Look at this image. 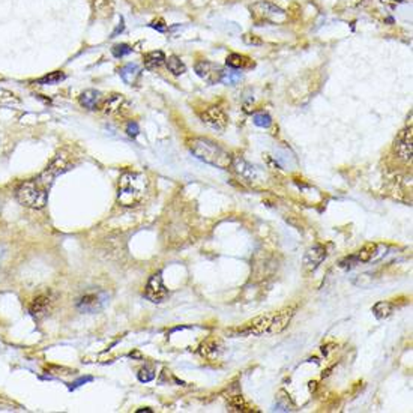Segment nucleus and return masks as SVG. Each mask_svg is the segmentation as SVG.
Returning <instances> with one entry per match:
<instances>
[{"mask_svg": "<svg viewBox=\"0 0 413 413\" xmlns=\"http://www.w3.org/2000/svg\"><path fill=\"white\" fill-rule=\"evenodd\" d=\"M295 316V308H284L281 311H276L272 314H265L260 317H255L254 320L248 321L242 329L241 334L247 335H271V334H279L284 331L292 317Z\"/></svg>", "mask_w": 413, "mask_h": 413, "instance_id": "obj_1", "label": "nucleus"}, {"mask_svg": "<svg viewBox=\"0 0 413 413\" xmlns=\"http://www.w3.org/2000/svg\"><path fill=\"white\" fill-rule=\"evenodd\" d=\"M189 150L200 161L221 170H229L233 157L220 144L207 138H192L189 141Z\"/></svg>", "mask_w": 413, "mask_h": 413, "instance_id": "obj_2", "label": "nucleus"}, {"mask_svg": "<svg viewBox=\"0 0 413 413\" xmlns=\"http://www.w3.org/2000/svg\"><path fill=\"white\" fill-rule=\"evenodd\" d=\"M147 181L140 173H123L119 179L117 202L125 207L137 206L144 199Z\"/></svg>", "mask_w": 413, "mask_h": 413, "instance_id": "obj_3", "label": "nucleus"}, {"mask_svg": "<svg viewBox=\"0 0 413 413\" xmlns=\"http://www.w3.org/2000/svg\"><path fill=\"white\" fill-rule=\"evenodd\" d=\"M48 186L39 178L30 179L17 188L15 197L20 205L30 209H44L48 200Z\"/></svg>", "mask_w": 413, "mask_h": 413, "instance_id": "obj_4", "label": "nucleus"}, {"mask_svg": "<svg viewBox=\"0 0 413 413\" xmlns=\"http://www.w3.org/2000/svg\"><path fill=\"white\" fill-rule=\"evenodd\" d=\"M251 14L254 20L258 23H282L286 21V12L269 2H257L251 6Z\"/></svg>", "mask_w": 413, "mask_h": 413, "instance_id": "obj_5", "label": "nucleus"}, {"mask_svg": "<svg viewBox=\"0 0 413 413\" xmlns=\"http://www.w3.org/2000/svg\"><path fill=\"white\" fill-rule=\"evenodd\" d=\"M231 168L234 170V173L245 182L250 185H257L263 182V173L258 167H255L253 164H250L248 161H245L241 157H236L231 160Z\"/></svg>", "mask_w": 413, "mask_h": 413, "instance_id": "obj_6", "label": "nucleus"}, {"mask_svg": "<svg viewBox=\"0 0 413 413\" xmlns=\"http://www.w3.org/2000/svg\"><path fill=\"white\" fill-rule=\"evenodd\" d=\"M413 128L412 125H409L407 128H404L397 138H395V152L397 155L404 161H412L413 155Z\"/></svg>", "mask_w": 413, "mask_h": 413, "instance_id": "obj_7", "label": "nucleus"}, {"mask_svg": "<svg viewBox=\"0 0 413 413\" xmlns=\"http://www.w3.org/2000/svg\"><path fill=\"white\" fill-rule=\"evenodd\" d=\"M144 296L149 299L150 302H155V303H161V302H164L167 299L168 290L162 282V276H161L160 272L154 274L149 278L146 290H144Z\"/></svg>", "mask_w": 413, "mask_h": 413, "instance_id": "obj_8", "label": "nucleus"}, {"mask_svg": "<svg viewBox=\"0 0 413 413\" xmlns=\"http://www.w3.org/2000/svg\"><path fill=\"white\" fill-rule=\"evenodd\" d=\"M200 117L202 120L209 125L210 128L213 129H224L229 123V117L226 115V112L218 107V105H210V107H206L202 113H200Z\"/></svg>", "mask_w": 413, "mask_h": 413, "instance_id": "obj_9", "label": "nucleus"}, {"mask_svg": "<svg viewBox=\"0 0 413 413\" xmlns=\"http://www.w3.org/2000/svg\"><path fill=\"white\" fill-rule=\"evenodd\" d=\"M195 74L205 80L209 84H216L221 81V77H223V71L224 68H221L220 65L216 63H212L209 60H202V62H197L195 67H194Z\"/></svg>", "mask_w": 413, "mask_h": 413, "instance_id": "obj_10", "label": "nucleus"}, {"mask_svg": "<svg viewBox=\"0 0 413 413\" xmlns=\"http://www.w3.org/2000/svg\"><path fill=\"white\" fill-rule=\"evenodd\" d=\"M67 170H68V161H67V158L63 155H57L54 160L50 162V165L47 167L46 170L41 173L39 179L50 188L53 185V182H54V179L59 175L65 173Z\"/></svg>", "mask_w": 413, "mask_h": 413, "instance_id": "obj_11", "label": "nucleus"}, {"mask_svg": "<svg viewBox=\"0 0 413 413\" xmlns=\"http://www.w3.org/2000/svg\"><path fill=\"white\" fill-rule=\"evenodd\" d=\"M108 296L105 293H89L77 302V308L83 313H96L105 307Z\"/></svg>", "mask_w": 413, "mask_h": 413, "instance_id": "obj_12", "label": "nucleus"}, {"mask_svg": "<svg viewBox=\"0 0 413 413\" xmlns=\"http://www.w3.org/2000/svg\"><path fill=\"white\" fill-rule=\"evenodd\" d=\"M326 255H328V253H326L324 247L314 245L313 248H310L305 253V255H303V268L307 271H310V272L311 271H316L321 263H323V260L326 258Z\"/></svg>", "mask_w": 413, "mask_h": 413, "instance_id": "obj_13", "label": "nucleus"}, {"mask_svg": "<svg viewBox=\"0 0 413 413\" xmlns=\"http://www.w3.org/2000/svg\"><path fill=\"white\" fill-rule=\"evenodd\" d=\"M78 101L80 104L88 108V110H98L102 107V102H104V98L101 92L98 91H93V89H89V91H84L78 96Z\"/></svg>", "mask_w": 413, "mask_h": 413, "instance_id": "obj_14", "label": "nucleus"}, {"mask_svg": "<svg viewBox=\"0 0 413 413\" xmlns=\"http://www.w3.org/2000/svg\"><path fill=\"white\" fill-rule=\"evenodd\" d=\"M126 105H128V102H126L125 96L123 95H119V93H115V95L108 96V99H105L102 102V107L101 108L104 110L105 115H117L123 108H126Z\"/></svg>", "mask_w": 413, "mask_h": 413, "instance_id": "obj_15", "label": "nucleus"}, {"mask_svg": "<svg viewBox=\"0 0 413 413\" xmlns=\"http://www.w3.org/2000/svg\"><path fill=\"white\" fill-rule=\"evenodd\" d=\"M50 302H51L50 298H48V296H44V295H41V296L33 299V302H32L30 307H29V313H30V316L35 317V319H39V317L46 316V313L48 311V308H50Z\"/></svg>", "mask_w": 413, "mask_h": 413, "instance_id": "obj_16", "label": "nucleus"}, {"mask_svg": "<svg viewBox=\"0 0 413 413\" xmlns=\"http://www.w3.org/2000/svg\"><path fill=\"white\" fill-rule=\"evenodd\" d=\"M119 75H120V78H122L126 84L133 86V84L137 83V80L140 78V75H141V69H140V67L136 65V63H128V65H125V67H122V68L119 69Z\"/></svg>", "mask_w": 413, "mask_h": 413, "instance_id": "obj_17", "label": "nucleus"}, {"mask_svg": "<svg viewBox=\"0 0 413 413\" xmlns=\"http://www.w3.org/2000/svg\"><path fill=\"white\" fill-rule=\"evenodd\" d=\"M380 254V247L377 244H368L364 248H361V251L356 254V260L358 263H368L373 258H376Z\"/></svg>", "mask_w": 413, "mask_h": 413, "instance_id": "obj_18", "label": "nucleus"}, {"mask_svg": "<svg viewBox=\"0 0 413 413\" xmlns=\"http://www.w3.org/2000/svg\"><path fill=\"white\" fill-rule=\"evenodd\" d=\"M165 54L160 51V50H155V51H149L143 56V60H144V67L147 69H154L161 67L164 62H165Z\"/></svg>", "mask_w": 413, "mask_h": 413, "instance_id": "obj_19", "label": "nucleus"}, {"mask_svg": "<svg viewBox=\"0 0 413 413\" xmlns=\"http://www.w3.org/2000/svg\"><path fill=\"white\" fill-rule=\"evenodd\" d=\"M394 311V303L388 302V300H382V302H377L374 307H373V314L379 319V320H383L386 317H389Z\"/></svg>", "mask_w": 413, "mask_h": 413, "instance_id": "obj_20", "label": "nucleus"}, {"mask_svg": "<svg viewBox=\"0 0 413 413\" xmlns=\"http://www.w3.org/2000/svg\"><path fill=\"white\" fill-rule=\"evenodd\" d=\"M165 65H167V69L173 75H182V74H185V71H186L185 63L178 56H170L168 59H165Z\"/></svg>", "mask_w": 413, "mask_h": 413, "instance_id": "obj_21", "label": "nucleus"}, {"mask_svg": "<svg viewBox=\"0 0 413 413\" xmlns=\"http://www.w3.org/2000/svg\"><path fill=\"white\" fill-rule=\"evenodd\" d=\"M20 99L9 91H5L0 88V107H18Z\"/></svg>", "mask_w": 413, "mask_h": 413, "instance_id": "obj_22", "label": "nucleus"}, {"mask_svg": "<svg viewBox=\"0 0 413 413\" xmlns=\"http://www.w3.org/2000/svg\"><path fill=\"white\" fill-rule=\"evenodd\" d=\"M242 80V74L237 71V69H224L223 71V77H221V83L224 84H230V86H234L237 84L239 81Z\"/></svg>", "mask_w": 413, "mask_h": 413, "instance_id": "obj_23", "label": "nucleus"}, {"mask_svg": "<svg viewBox=\"0 0 413 413\" xmlns=\"http://www.w3.org/2000/svg\"><path fill=\"white\" fill-rule=\"evenodd\" d=\"M65 78H67V75L62 71H54V72H50V74L44 75L42 78H39L36 83L38 84H57Z\"/></svg>", "mask_w": 413, "mask_h": 413, "instance_id": "obj_24", "label": "nucleus"}, {"mask_svg": "<svg viewBox=\"0 0 413 413\" xmlns=\"http://www.w3.org/2000/svg\"><path fill=\"white\" fill-rule=\"evenodd\" d=\"M226 63H227V67H230V68L233 69L245 68V67L248 65V63H247V59H245L244 56L237 54V53H231V54H229L227 59H226Z\"/></svg>", "mask_w": 413, "mask_h": 413, "instance_id": "obj_25", "label": "nucleus"}, {"mask_svg": "<svg viewBox=\"0 0 413 413\" xmlns=\"http://www.w3.org/2000/svg\"><path fill=\"white\" fill-rule=\"evenodd\" d=\"M93 8L99 17H110L112 15V8L108 5V0H93Z\"/></svg>", "mask_w": 413, "mask_h": 413, "instance_id": "obj_26", "label": "nucleus"}, {"mask_svg": "<svg viewBox=\"0 0 413 413\" xmlns=\"http://www.w3.org/2000/svg\"><path fill=\"white\" fill-rule=\"evenodd\" d=\"M253 122L254 125H257L260 128H268L272 123V117L268 115V113H257V115H254Z\"/></svg>", "mask_w": 413, "mask_h": 413, "instance_id": "obj_27", "label": "nucleus"}, {"mask_svg": "<svg viewBox=\"0 0 413 413\" xmlns=\"http://www.w3.org/2000/svg\"><path fill=\"white\" fill-rule=\"evenodd\" d=\"M131 51H133V48L128 46V44H117V46H115L113 48H112L113 56L117 57V59H120V57H123V56L129 54Z\"/></svg>", "mask_w": 413, "mask_h": 413, "instance_id": "obj_28", "label": "nucleus"}, {"mask_svg": "<svg viewBox=\"0 0 413 413\" xmlns=\"http://www.w3.org/2000/svg\"><path fill=\"white\" fill-rule=\"evenodd\" d=\"M154 379H155V373H154V369L144 367L138 371V380H140V382L147 383V382H152Z\"/></svg>", "mask_w": 413, "mask_h": 413, "instance_id": "obj_29", "label": "nucleus"}, {"mask_svg": "<svg viewBox=\"0 0 413 413\" xmlns=\"http://www.w3.org/2000/svg\"><path fill=\"white\" fill-rule=\"evenodd\" d=\"M230 407L234 409V410H245L247 403H245V400H244L241 395H237V397H233V398L230 400Z\"/></svg>", "mask_w": 413, "mask_h": 413, "instance_id": "obj_30", "label": "nucleus"}, {"mask_svg": "<svg viewBox=\"0 0 413 413\" xmlns=\"http://www.w3.org/2000/svg\"><path fill=\"white\" fill-rule=\"evenodd\" d=\"M138 133H140V128H138L137 122H129V123L126 125V134H128L129 137H136Z\"/></svg>", "mask_w": 413, "mask_h": 413, "instance_id": "obj_31", "label": "nucleus"}, {"mask_svg": "<svg viewBox=\"0 0 413 413\" xmlns=\"http://www.w3.org/2000/svg\"><path fill=\"white\" fill-rule=\"evenodd\" d=\"M91 380H92V377H83V379L77 380V382L74 383V386H72V388H75V386H80V383H86V382H91Z\"/></svg>", "mask_w": 413, "mask_h": 413, "instance_id": "obj_32", "label": "nucleus"}, {"mask_svg": "<svg viewBox=\"0 0 413 413\" xmlns=\"http://www.w3.org/2000/svg\"><path fill=\"white\" fill-rule=\"evenodd\" d=\"M150 27H154V29H157V30H160V32H164V30H165V26H161V23H157V21H154V23L150 24Z\"/></svg>", "mask_w": 413, "mask_h": 413, "instance_id": "obj_33", "label": "nucleus"}, {"mask_svg": "<svg viewBox=\"0 0 413 413\" xmlns=\"http://www.w3.org/2000/svg\"><path fill=\"white\" fill-rule=\"evenodd\" d=\"M141 412H149V413H152V412H154V410H150V409H147V407H143V409H138V410H137V413H141Z\"/></svg>", "mask_w": 413, "mask_h": 413, "instance_id": "obj_34", "label": "nucleus"}]
</instances>
